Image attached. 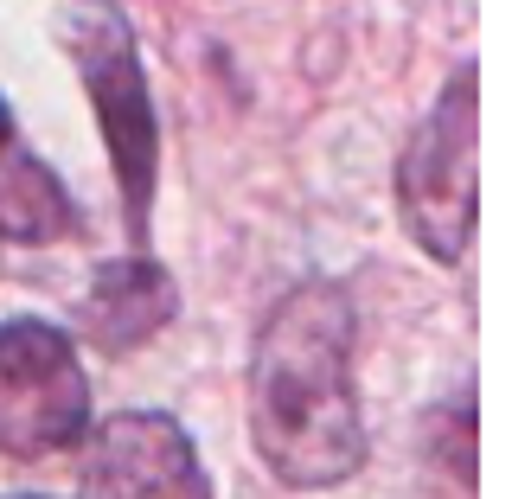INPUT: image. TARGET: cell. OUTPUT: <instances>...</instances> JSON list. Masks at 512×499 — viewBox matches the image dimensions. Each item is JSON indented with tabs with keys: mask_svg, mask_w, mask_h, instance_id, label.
<instances>
[{
	"mask_svg": "<svg viewBox=\"0 0 512 499\" xmlns=\"http://www.w3.org/2000/svg\"><path fill=\"white\" fill-rule=\"evenodd\" d=\"M359 314L340 282H295L269 308L250 359V442L295 493L340 487L365 468V416L352 384Z\"/></svg>",
	"mask_w": 512,
	"mask_h": 499,
	"instance_id": "cell-1",
	"label": "cell"
},
{
	"mask_svg": "<svg viewBox=\"0 0 512 499\" xmlns=\"http://www.w3.org/2000/svg\"><path fill=\"white\" fill-rule=\"evenodd\" d=\"M58 32H64V52H71L77 77H84V90H90V109H96L103 141H109V160H116L128 237L148 244L154 173H160V122H154V96H148V71H141L135 32H128L116 0H71Z\"/></svg>",
	"mask_w": 512,
	"mask_h": 499,
	"instance_id": "cell-2",
	"label": "cell"
},
{
	"mask_svg": "<svg viewBox=\"0 0 512 499\" xmlns=\"http://www.w3.org/2000/svg\"><path fill=\"white\" fill-rule=\"evenodd\" d=\"M90 429V378L71 333L39 314L0 327V455L45 461L77 448Z\"/></svg>",
	"mask_w": 512,
	"mask_h": 499,
	"instance_id": "cell-3",
	"label": "cell"
},
{
	"mask_svg": "<svg viewBox=\"0 0 512 499\" xmlns=\"http://www.w3.org/2000/svg\"><path fill=\"white\" fill-rule=\"evenodd\" d=\"M397 212L404 231L436 263H461L474 237V71H455L416 122L404 160H397Z\"/></svg>",
	"mask_w": 512,
	"mask_h": 499,
	"instance_id": "cell-4",
	"label": "cell"
},
{
	"mask_svg": "<svg viewBox=\"0 0 512 499\" xmlns=\"http://www.w3.org/2000/svg\"><path fill=\"white\" fill-rule=\"evenodd\" d=\"M71 499H218L199 448L173 416L122 410L84 429V468Z\"/></svg>",
	"mask_w": 512,
	"mask_h": 499,
	"instance_id": "cell-5",
	"label": "cell"
},
{
	"mask_svg": "<svg viewBox=\"0 0 512 499\" xmlns=\"http://www.w3.org/2000/svg\"><path fill=\"white\" fill-rule=\"evenodd\" d=\"M180 314V288L160 263L148 256H128V263H103L77 301V327L84 340L103 352V359H122V352L148 346L160 327H173Z\"/></svg>",
	"mask_w": 512,
	"mask_h": 499,
	"instance_id": "cell-6",
	"label": "cell"
},
{
	"mask_svg": "<svg viewBox=\"0 0 512 499\" xmlns=\"http://www.w3.org/2000/svg\"><path fill=\"white\" fill-rule=\"evenodd\" d=\"M77 237V205L39 154L0 148V244H58Z\"/></svg>",
	"mask_w": 512,
	"mask_h": 499,
	"instance_id": "cell-7",
	"label": "cell"
},
{
	"mask_svg": "<svg viewBox=\"0 0 512 499\" xmlns=\"http://www.w3.org/2000/svg\"><path fill=\"white\" fill-rule=\"evenodd\" d=\"M0 148H13V109H7V96H0Z\"/></svg>",
	"mask_w": 512,
	"mask_h": 499,
	"instance_id": "cell-8",
	"label": "cell"
}]
</instances>
